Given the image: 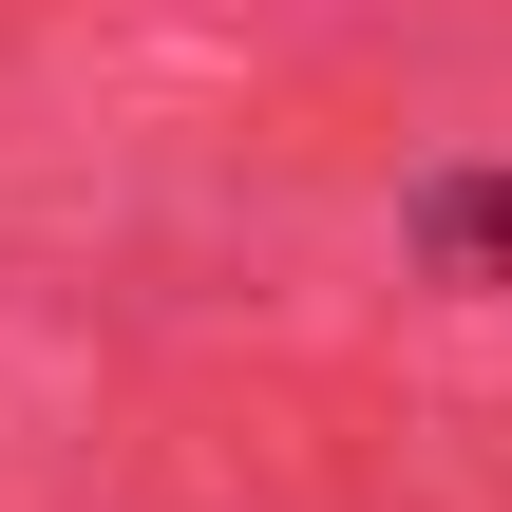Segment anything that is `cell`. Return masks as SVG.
Returning <instances> with one entry per match:
<instances>
[{"mask_svg": "<svg viewBox=\"0 0 512 512\" xmlns=\"http://www.w3.org/2000/svg\"><path fill=\"white\" fill-rule=\"evenodd\" d=\"M418 266H437L456 304H494V285H512V152H475V171L418 190Z\"/></svg>", "mask_w": 512, "mask_h": 512, "instance_id": "6da1fadb", "label": "cell"}]
</instances>
